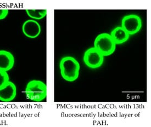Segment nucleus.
Here are the masks:
<instances>
[{
    "instance_id": "obj_1",
    "label": "nucleus",
    "mask_w": 151,
    "mask_h": 127,
    "mask_svg": "<svg viewBox=\"0 0 151 127\" xmlns=\"http://www.w3.org/2000/svg\"><path fill=\"white\" fill-rule=\"evenodd\" d=\"M60 68L62 77L68 82L75 81L79 76L80 64L74 57L63 58L60 61Z\"/></svg>"
},
{
    "instance_id": "obj_2",
    "label": "nucleus",
    "mask_w": 151,
    "mask_h": 127,
    "mask_svg": "<svg viewBox=\"0 0 151 127\" xmlns=\"http://www.w3.org/2000/svg\"><path fill=\"white\" fill-rule=\"evenodd\" d=\"M25 94L28 99L34 102H41L47 96V86L39 80H32L25 88Z\"/></svg>"
},
{
    "instance_id": "obj_3",
    "label": "nucleus",
    "mask_w": 151,
    "mask_h": 127,
    "mask_svg": "<svg viewBox=\"0 0 151 127\" xmlns=\"http://www.w3.org/2000/svg\"><path fill=\"white\" fill-rule=\"evenodd\" d=\"M94 47L104 57L111 56L115 52L116 44L109 34L102 33L96 37Z\"/></svg>"
},
{
    "instance_id": "obj_4",
    "label": "nucleus",
    "mask_w": 151,
    "mask_h": 127,
    "mask_svg": "<svg viewBox=\"0 0 151 127\" xmlns=\"http://www.w3.org/2000/svg\"><path fill=\"white\" fill-rule=\"evenodd\" d=\"M122 27L129 35L137 33L142 27V20L139 16L130 14L124 16L122 21Z\"/></svg>"
},
{
    "instance_id": "obj_5",
    "label": "nucleus",
    "mask_w": 151,
    "mask_h": 127,
    "mask_svg": "<svg viewBox=\"0 0 151 127\" xmlns=\"http://www.w3.org/2000/svg\"><path fill=\"white\" fill-rule=\"evenodd\" d=\"M83 60L88 68H99L104 63V56L95 48L92 47L85 52Z\"/></svg>"
},
{
    "instance_id": "obj_6",
    "label": "nucleus",
    "mask_w": 151,
    "mask_h": 127,
    "mask_svg": "<svg viewBox=\"0 0 151 127\" xmlns=\"http://www.w3.org/2000/svg\"><path fill=\"white\" fill-rule=\"evenodd\" d=\"M22 31L24 35L30 39H35L39 36L41 32L40 24L36 20L29 19L24 22L22 26Z\"/></svg>"
},
{
    "instance_id": "obj_7",
    "label": "nucleus",
    "mask_w": 151,
    "mask_h": 127,
    "mask_svg": "<svg viewBox=\"0 0 151 127\" xmlns=\"http://www.w3.org/2000/svg\"><path fill=\"white\" fill-rule=\"evenodd\" d=\"M17 95L16 85L9 81L3 87L0 88V100L3 102H9L14 99Z\"/></svg>"
},
{
    "instance_id": "obj_8",
    "label": "nucleus",
    "mask_w": 151,
    "mask_h": 127,
    "mask_svg": "<svg viewBox=\"0 0 151 127\" xmlns=\"http://www.w3.org/2000/svg\"><path fill=\"white\" fill-rule=\"evenodd\" d=\"M14 64V58L11 52L0 50V70L7 72L12 69Z\"/></svg>"
},
{
    "instance_id": "obj_9",
    "label": "nucleus",
    "mask_w": 151,
    "mask_h": 127,
    "mask_svg": "<svg viewBox=\"0 0 151 127\" xmlns=\"http://www.w3.org/2000/svg\"><path fill=\"white\" fill-rule=\"evenodd\" d=\"M111 39L116 44H121L127 42L129 39L130 35L122 26L114 28L110 34Z\"/></svg>"
},
{
    "instance_id": "obj_10",
    "label": "nucleus",
    "mask_w": 151,
    "mask_h": 127,
    "mask_svg": "<svg viewBox=\"0 0 151 127\" xmlns=\"http://www.w3.org/2000/svg\"><path fill=\"white\" fill-rule=\"evenodd\" d=\"M26 13L33 20H41L44 18L47 13V9H27Z\"/></svg>"
},
{
    "instance_id": "obj_11",
    "label": "nucleus",
    "mask_w": 151,
    "mask_h": 127,
    "mask_svg": "<svg viewBox=\"0 0 151 127\" xmlns=\"http://www.w3.org/2000/svg\"><path fill=\"white\" fill-rule=\"evenodd\" d=\"M9 76L7 72L0 70V88L3 87L9 81Z\"/></svg>"
},
{
    "instance_id": "obj_12",
    "label": "nucleus",
    "mask_w": 151,
    "mask_h": 127,
    "mask_svg": "<svg viewBox=\"0 0 151 127\" xmlns=\"http://www.w3.org/2000/svg\"><path fill=\"white\" fill-rule=\"evenodd\" d=\"M8 14V9H0V20L4 19L6 18Z\"/></svg>"
}]
</instances>
